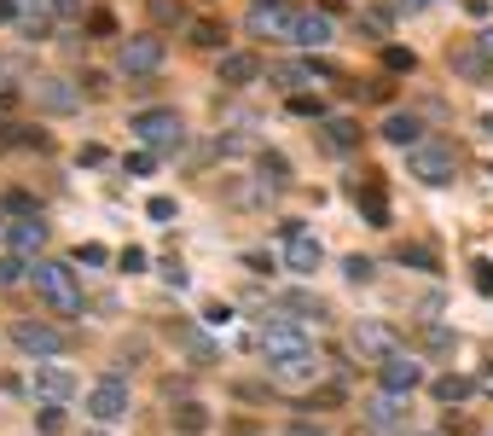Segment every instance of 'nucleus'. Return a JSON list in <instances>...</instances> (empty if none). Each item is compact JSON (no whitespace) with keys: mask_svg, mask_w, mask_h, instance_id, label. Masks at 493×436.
I'll list each match as a JSON object with an SVG mask.
<instances>
[{"mask_svg":"<svg viewBox=\"0 0 493 436\" xmlns=\"http://www.w3.org/2000/svg\"><path fill=\"white\" fill-rule=\"evenodd\" d=\"M163 53H169V47H163V36H151V29H146V36H128V41H122V53H117V70L128 76V82H146V76L163 70Z\"/></svg>","mask_w":493,"mask_h":436,"instance_id":"423d86ee","label":"nucleus"},{"mask_svg":"<svg viewBox=\"0 0 493 436\" xmlns=\"http://www.w3.org/2000/svg\"><path fill=\"white\" fill-rule=\"evenodd\" d=\"M46 6H53L58 18H82V0H46Z\"/></svg>","mask_w":493,"mask_h":436,"instance_id":"37998d69","label":"nucleus"},{"mask_svg":"<svg viewBox=\"0 0 493 436\" xmlns=\"http://www.w3.org/2000/svg\"><path fill=\"white\" fill-rule=\"evenodd\" d=\"M174 431H180V436H203V431H210L203 401H180V408H174Z\"/></svg>","mask_w":493,"mask_h":436,"instance_id":"b1692460","label":"nucleus"},{"mask_svg":"<svg viewBox=\"0 0 493 436\" xmlns=\"http://www.w3.org/2000/svg\"><path fill=\"white\" fill-rule=\"evenodd\" d=\"M117 262H122V268H128V274H139V268H146V251H139V244H128V251H122Z\"/></svg>","mask_w":493,"mask_h":436,"instance_id":"ea45409f","label":"nucleus"},{"mask_svg":"<svg viewBox=\"0 0 493 436\" xmlns=\"http://www.w3.org/2000/svg\"><path fill=\"white\" fill-rule=\"evenodd\" d=\"M447 65L465 76V82H493V65H488L482 53H476V41H470V47H458V53H447Z\"/></svg>","mask_w":493,"mask_h":436,"instance_id":"4be33fe9","label":"nucleus"},{"mask_svg":"<svg viewBox=\"0 0 493 436\" xmlns=\"http://www.w3.org/2000/svg\"><path fill=\"white\" fill-rule=\"evenodd\" d=\"M354 204L365 210V222H372V227H389V198H384V186H377V181L354 186Z\"/></svg>","mask_w":493,"mask_h":436,"instance_id":"5701e85b","label":"nucleus"},{"mask_svg":"<svg viewBox=\"0 0 493 436\" xmlns=\"http://www.w3.org/2000/svg\"><path fill=\"white\" fill-rule=\"evenodd\" d=\"M284 436H325V431H320V425H291Z\"/></svg>","mask_w":493,"mask_h":436,"instance_id":"a18cd8bd","label":"nucleus"},{"mask_svg":"<svg viewBox=\"0 0 493 436\" xmlns=\"http://www.w3.org/2000/svg\"><path fill=\"white\" fill-rule=\"evenodd\" d=\"M291 111H296V117H320V122H325V105H320V93H291Z\"/></svg>","mask_w":493,"mask_h":436,"instance_id":"c85d7f7f","label":"nucleus"},{"mask_svg":"<svg viewBox=\"0 0 493 436\" xmlns=\"http://www.w3.org/2000/svg\"><path fill=\"white\" fill-rule=\"evenodd\" d=\"M256 344H262V355H267V361H291V355H308V349H313V337H308V320L284 308V315L262 320Z\"/></svg>","mask_w":493,"mask_h":436,"instance_id":"f03ea898","label":"nucleus"},{"mask_svg":"<svg viewBox=\"0 0 493 436\" xmlns=\"http://www.w3.org/2000/svg\"><path fill=\"white\" fill-rule=\"evenodd\" d=\"M279 244H284V268H291V274H302V279H308V274L325 262L320 239H313V233L302 227V222H284V227H279Z\"/></svg>","mask_w":493,"mask_h":436,"instance_id":"1a4fd4ad","label":"nucleus"},{"mask_svg":"<svg viewBox=\"0 0 493 436\" xmlns=\"http://www.w3.org/2000/svg\"><path fill=\"white\" fill-rule=\"evenodd\" d=\"M0 239L12 244V256H36L46 244V222H41V215H18V222L0 227Z\"/></svg>","mask_w":493,"mask_h":436,"instance_id":"2eb2a0df","label":"nucleus"},{"mask_svg":"<svg viewBox=\"0 0 493 436\" xmlns=\"http://www.w3.org/2000/svg\"><path fill=\"white\" fill-rule=\"evenodd\" d=\"M377 384H384L389 396H412V390H418V384H424V361H418V355H412V349L389 355V361L377 367Z\"/></svg>","mask_w":493,"mask_h":436,"instance_id":"f8f14e48","label":"nucleus"},{"mask_svg":"<svg viewBox=\"0 0 493 436\" xmlns=\"http://www.w3.org/2000/svg\"><path fill=\"white\" fill-rule=\"evenodd\" d=\"M476 53H482V58H488V65H493V24L482 29V36H476Z\"/></svg>","mask_w":493,"mask_h":436,"instance_id":"c03bdc74","label":"nucleus"},{"mask_svg":"<svg viewBox=\"0 0 493 436\" xmlns=\"http://www.w3.org/2000/svg\"><path fill=\"white\" fill-rule=\"evenodd\" d=\"M343 274L354 279V285H365V279H372V256H348V262H343Z\"/></svg>","mask_w":493,"mask_h":436,"instance_id":"72a5a7b5","label":"nucleus"},{"mask_svg":"<svg viewBox=\"0 0 493 436\" xmlns=\"http://www.w3.org/2000/svg\"><path fill=\"white\" fill-rule=\"evenodd\" d=\"M18 279H29V262L24 256H0V291L18 285Z\"/></svg>","mask_w":493,"mask_h":436,"instance_id":"cd10ccee","label":"nucleus"},{"mask_svg":"<svg viewBox=\"0 0 493 436\" xmlns=\"http://www.w3.org/2000/svg\"><path fill=\"white\" fill-rule=\"evenodd\" d=\"M128 408L134 401H128V379H122V372H105V379L87 390V419L93 425H122Z\"/></svg>","mask_w":493,"mask_h":436,"instance_id":"39448f33","label":"nucleus"},{"mask_svg":"<svg viewBox=\"0 0 493 436\" xmlns=\"http://www.w3.org/2000/svg\"><path fill=\"white\" fill-rule=\"evenodd\" d=\"M482 384H488V390H493V367H488V372H482Z\"/></svg>","mask_w":493,"mask_h":436,"instance_id":"09e8293b","label":"nucleus"},{"mask_svg":"<svg viewBox=\"0 0 493 436\" xmlns=\"http://www.w3.org/2000/svg\"><path fill=\"white\" fill-rule=\"evenodd\" d=\"M29 285L53 303V315H82V285L70 262H29Z\"/></svg>","mask_w":493,"mask_h":436,"instance_id":"f257e3e1","label":"nucleus"},{"mask_svg":"<svg viewBox=\"0 0 493 436\" xmlns=\"http://www.w3.org/2000/svg\"><path fill=\"white\" fill-rule=\"evenodd\" d=\"M325 379V361H320V355H291V361H273V384H279V390H308L313 396V384H320Z\"/></svg>","mask_w":493,"mask_h":436,"instance_id":"9b49d317","label":"nucleus"},{"mask_svg":"<svg viewBox=\"0 0 493 436\" xmlns=\"http://www.w3.org/2000/svg\"><path fill=\"white\" fill-rule=\"evenodd\" d=\"M320 146H325V151H337V158H343V151H354V146H360V122H348V117H325V122H320Z\"/></svg>","mask_w":493,"mask_h":436,"instance_id":"aec40b11","label":"nucleus"},{"mask_svg":"<svg viewBox=\"0 0 493 436\" xmlns=\"http://www.w3.org/2000/svg\"><path fill=\"white\" fill-rule=\"evenodd\" d=\"M273 82H279L284 93H308L313 82H331V70L313 65V58H296V65H279V70H273Z\"/></svg>","mask_w":493,"mask_h":436,"instance_id":"a211bd4d","label":"nucleus"},{"mask_svg":"<svg viewBox=\"0 0 493 436\" xmlns=\"http://www.w3.org/2000/svg\"><path fill=\"white\" fill-rule=\"evenodd\" d=\"M384 65H389V70H406V76H412V70H418V58H412V47H384Z\"/></svg>","mask_w":493,"mask_h":436,"instance_id":"7c9ffc66","label":"nucleus"},{"mask_svg":"<svg viewBox=\"0 0 493 436\" xmlns=\"http://www.w3.org/2000/svg\"><path fill=\"white\" fill-rule=\"evenodd\" d=\"M406 175L424 181V186H447L458 175V151L447 146V140H424V146L406 151Z\"/></svg>","mask_w":493,"mask_h":436,"instance_id":"20e7f679","label":"nucleus"},{"mask_svg":"<svg viewBox=\"0 0 493 436\" xmlns=\"http://www.w3.org/2000/svg\"><path fill=\"white\" fill-rule=\"evenodd\" d=\"M151 18L157 24H180L186 12H180V0H151Z\"/></svg>","mask_w":493,"mask_h":436,"instance_id":"2f4dec72","label":"nucleus"},{"mask_svg":"<svg viewBox=\"0 0 493 436\" xmlns=\"http://www.w3.org/2000/svg\"><path fill=\"white\" fill-rule=\"evenodd\" d=\"M163 279H169V285H174V291H186V285H192V274H186V268H180V262H163Z\"/></svg>","mask_w":493,"mask_h":436,"instance_id":"c9c22d12","label":"nucleus"},{"mask_svg":"<svg viewBox=\"0 0 493 436\" xmlns=\"http://www.w3.org/2000/svg\"><path fill=\"white\" fill-rule=\"evenodd\" d=\"M354 349H360V361H377V367H384L389 355H401L406 344H401V332H395V326H384V320H360V326H354Z\"/></svg>","mask_w":493,"mask_h":436,"instance_id":"9d476101","label":"nucleus"},{"mask_svg":"<svg viewBox=\"0 0 493 436\" xmlns=\"http://www.w3.org/2000/svg\"><path fill=\"white\" fill-rule=\"evenodd\" d=\"M395 6H401V12H424L429 0H395Z\"/></svg>","mask_w":493,"mask_h":436,"instance_id":"49530a36","label":"nucleus"},{"mask_svg":"<svg viewBox=\"0 0 493 436\" xmlns=\"http://www.w3.org/2000/svg\"><path fill=\"white\" fill-rule=\"evenodd\" d=\"M146 215H151V222H174V198H151Z\"/></svg>","mask_w":493,"mask_h":436,"instance_id":"e433bc0d","label":"nucleus"},{"mask_svg":"<svg viewBox=\"0 0 493 436\" xmlns=\"http://www.w3.org/2000/svg\"><path fill=\"white\" fill-rule=\"evenodd\" d=\"M384 140H389V146H401V151H412V146H424V122L412 111H389L384 117Z\"/></svg>","mask_w":493,"mask_h":436,"instance_id":"6ab92c4d","label":"nucleus"},{"mask_svg":"<svg viewBox=\"0 0 493 436\" xmlns=\"http://www.w3.org/2000/svg\"><path fill=\"white\" fill-rule=\"evenodd\" d=\"M36 105L41 111H82V88L65 82V76H36Z\"/></svg>","mask_w":493,"mask_h":436,"instance_id":"4468645a","label":"nucleus"},{"mask_svg":"<svg viewBox=\"0 0 493 436\" xmlns=\"http://www.w3.org/2000/svg\"><path fill=\"white\" fill-rule=\"evenodd\" d=\"M93 436H110V431H93Z\"/></svg>","mask_w":493,"mask_h":436,"instance_id":"8fccbe9b","label":"nucleus"},{"mask_svg":"<svg viewBox=\"0 0 493 436\" xmlns=\"http://www.w3.org/2000/svg\"><path fill=\"white\" fill-rule=\"evenodd\" d=\"M12 344H18L29 361H65L70 337L58 332V326H46V320H18L12 326Z\"/></svg>","mask_w":493,"mask_h":436,"instance_id":"0eeeda50","label":"nucleus"},{"mask_svg":"<svg viewBox=\"0 0 493 436\" xmlns=\"http://www.w3.org/2000/svg\"><path fill=\"white\" fill-rule=\"evenodd\" d=\"M262 76L256 53H221V88H250Z\"/></svg>","mask_w":493,"mask_h":436,"instance_id":"412c9836","label":"nucleus"},{"mask_svg":"<svg viewBox=\"0 0 493 436\" xmlns=\"http://www.w3.org/2000/svg\"><path fill=\"white\" fill-rule=\"evenodd\" d=\"M122 169H128V175H151V169H157V151H134V158H122Z\"/></svg>","mask_w":493,"mask_h":436,"instance_id":"f704fd0d","label":"nucleus"},{"mask_svg":"<svg viewBox=\"0 0 493 436\" xmlns=\"http://www.w3.org/2000/svg\"><path fill=\"white\" fill-rule=\"evenodd\" d=\"M76 390H82V384H76V372H70L65 361H41V367H36V396L46 401V408H65V401H76Z\"/></svg>","mask_w":493,"mask_h":436,"instance_id":"ddd939ff","label":"nucleus"},{"mask_svg":"<svg viewBox=\"0 0 493 436\" xmlns=\"http://www.w3.org/2000/svg\"><path fill=\"white\" fill-rule=\"evenodd\" d=\"M429 390H436V401H470V396H476V379H458V372H447V379H436Z\"/></svg>","mask_w":493,"mask_h":436,"instance_id":"393cba45","label":"nucleus"},{"mask_svg":"<svg viewBox=\"0 0 493 436\" xmlns=\"http://www.w3.org/2000/svg\"><path fill=\"white\" fill-rule=\"evenodd\" d=\"M262 181L273 186V192H284V186H291V163H284L279 151H262Z\"/></svg>","mask_w":493,"mask_h":436,"instance_id":"bb28decb","label":"nucleus"},{"mask_svg":"<svg viewBox=\"0 0 493 436\" xmlns=\"http://www.w3.org/2000/svg\"><path fill=\"white\" fill-rule=\"evenodd\" d=\"M128 129H134V140H139L146 151H180V146H186V122H180V111H169V105L139 111Z\"/></svg>","mask_w":493,"mask_h":436,"instance_id":"7ed1b4c3","label":"nucleus"},{"mask_svg":"<svg viewBox=\"0 0 493 436\" xmlns=\"http://www.w3.org/2000/svg\"><path fill=\"white\" fill-rule=\"evenodd\" d=\"M87 29H93V41H105V36H117V18L110 12H87Z\"/></svg>","mask_w":493,"mask_h":436,"instance_id":"473e14b6","label":"nucleus"},{"mask_svg":"<svg viewBox=\"0 0 493 436\" xmlns=\"http://www.w3.org/2000/svg\"><path fill=\"white\" fill-rule=\"evenodd\" d=\"M192 41L198 47H221V29L215 24H192Z\"/></svg>","mask_w":493,"mask_h":436,"instance_id":"4c0bfd02","label":"nucleus"},{"mask_svg":"<svg viewBox=\"0 0 493 436\" xmlns=\"http://www.w3.org/2000/svg\"><path fill=\"white\" fill-rule=\"evenodd\" d=\"M41 431H46V436L65 431V408H46V413H41Z\"/></svg>","mask_w":493,"mask_h":436,"instance_id":"79ce46f5","label":"nucleus"},{"mask_svg":"<svg viewBox=\"0 0 493 436\" xmlns=\"http://www.w3.org/2000/svg\"><path fill=\"white\" fill-rule=\"evenodd\" d=\"M482 134H488V140H493V117H482Z\"/></svg>","mask_w":493,"mask_h":436,"instance_id":"de8ad7c7","label":"nucleus"},{"mask_svg":"<svg viewBox=\"0 0 493 436\" xmlns=\"http://www.w3.org/2000/svg\"><path fill=\"white\" fill-rule=\"evenodd\" d=\"M18 36H24V41H46V36H53V6H46V12H24V18H18Z\"/></svg>","mask_w":493,"mask_h":436,"instance_id":"a878e982","label":"nucleus"},{"mask_svg":"<svg viewBox=\"0 0 493 436\" xmlns=\"http://www.w3.org/2000/svg\"><path fill=\"white\" fill-rule=\"evenodd\" d=\"M337 41V24H331V12H302L296 18V36L291 47H308V53H320V47Z\"/></svg>","mask_w":493,"mask_h":436,"instance_id":"f3484780","label":"nucleus"},{"mask_svg":"<svg viewBox=\"0 0 493 436\" xmlns=\"http://www.w3.org/2000/svg\"><path fill=\"white\" fill-rule=\"evenodd\" d=\"M476 291L493 297V262H476Z\"/></svg>","mask_w":493,"mask_h":436,"instance_id":"58836bf2","label":"nucleus"},{"mask_svg":"<svg viewBox=\"0 0 493 436\" xmlns=\"http://www.w3.org/2000/svg\"><path fill=\"white\" fill-rule=\"evenodd\" d=\"M365 425H372L377 436H389V431H401L406 425V396H372V401H365Z\"/></svg>","mask_w":493,"mask_h":436,"instance_id":"dca6fc26","label":"nucleus"},{"mask_svg":"<svg viewBox=\"0 0 493 436\" xmlns=\"http://www.w3.org/2000/svg\"><path fill=\"white\" fill-rule=\"evenodd\" d=\"M424 344H429V349H447V344H453V332H447V326H429Z\"/></svg>","mask_w":493,"mask_h":436,"instance_id":"a19ab883","label":"nucleus"},{"mask_svg":"<svg viewBox=\"0 0 493 436\" xmlns=\"http://www.w3.org/2000/svg\"><path fill=\"white\" fill-rule=\"evenodd\" d=\"M0 146H46V134H29V129L12 122V129H0Z\"/></svg>","mask_w":493,"mask_h":436,"instance_id":"c756f323","label":"nucleus"},{"mask_svg":"<svg viewBox=\"0 0 493 436\" xmlns=\"http://www.w3.org/2000/svg\"><path fill=\"white\" fill-rule=\"evenodd\" d=\"M296 6H284V0H250V36H267V41H291L296 36Z\"/></svg>","mask_w":493,"mask_h":436,"instance_id":"6e6552de","label":"nucleus"}]
</instances>
